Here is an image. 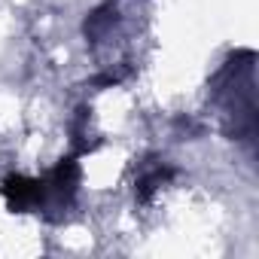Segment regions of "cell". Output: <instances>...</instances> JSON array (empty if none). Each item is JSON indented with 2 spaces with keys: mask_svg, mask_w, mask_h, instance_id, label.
I'll list each match as a JSON object with an SVG mask.
<instances>
[{
  "mask_svg": "<svg viewBox=\"0 0 259 259\" xmlns=\"http://www.w3.org/2000/svg\"><path fill=\"white\" fill-rule=\"evenodd\" d=\"M171 174H174V171H171V168H165V165H162V168H153L150 174H144V177H141V195H144V198H150V192H156V189L171 177Z\"/></svg>",
  "mask_w": 259,
  "mask_h": 259,
  "instance_id": "7a4b0ae2",
  "label": "cell"
},
{
  "mask_svg": "<svg viewBox=\"0 0 259 259\" xmlns=\"http://www.w3.org/2000/svg\"><path fill=\"white\" fill-rule=\"evenodd\" d=\"M7 198V207L13 213H25V210H37L40 207V177H22V174H13L4 180L0 186Z\"/></svg>",
  "mask_w": 259,
  "mask_h": 259,
  "instance_id": "6da1fadb",
  "label": "cell"
}]
</instances>
